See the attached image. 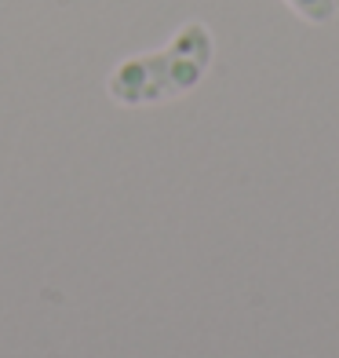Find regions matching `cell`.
Segmentation results:
<instances>
[{"label":"cell","mask_w":339,"mask_h":358,"mask_svg":"<svg viewBox=\"0 0 339 358\" xmlns=\"http://www.w3.org/2000/svg\"><path fill=\"white\" fill-rule=\"evenodd\" d=\"M208 62H212V37L201 22H190L168 41V48L124 59L106 80L110 99L121 106H150L186 95L204 77Z\"/></svg>","instance_id":"1"},{"label":"cell","mask_w":339,"mask_h":358,"mask_svg":"<svg viewBox=\"0 0 339 358\" xmlns=\"http://www.w3.org/2000/svg\"><path fill=\"white\" fill-rule=\"evenodd\" d=\"M299 15H306L310 22H325V19H332V11H336V4L332 0H288Z\"/></svg>","instance_id":"2"}]
</instances>
